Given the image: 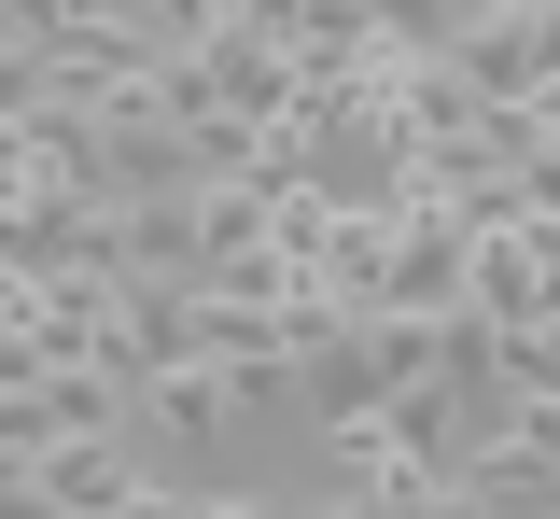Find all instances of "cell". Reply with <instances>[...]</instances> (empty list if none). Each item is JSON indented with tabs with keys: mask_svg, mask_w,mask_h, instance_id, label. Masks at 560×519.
I'll use <instances>...</instances> for the list:
<instances>
[{
	"mask_svg": "<svg viewBox=\"0 0 560 519\" xmlns=\"http://www.w3.org/2000/svg\"><path fill=\"white\" fill-rule=\"evenodd\" d=\"M323 519H393V506H378V492H337V506H323Z\"/></svg>",
	"mask_w": 560,
	"mask_h": 519,
	"instance_id": "cell-1",
	"label": "cell"
}]
</instances>
